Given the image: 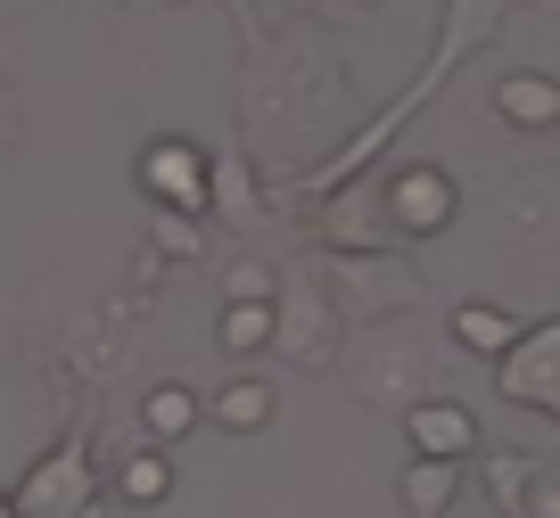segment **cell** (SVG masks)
I'll return each mask as SVG.
<instances>
[{
  "label": "cell",
  "instance_id": "1",
  "mask_svg": "<svg viewBox=\"0 0 560 518\" xmlns=\"http://www.w3.org/2000/svg\"><path fill=\"white\" fill-rule=\"evenodd\" d=\"M387 214H396L404 231H445L454 223V181H445L438 165H404L396 190H387Z\"/></svg>",
  "mask_w": 560,
  "mask_h": 518
},
{
  "label": "cell",
  "instance_id": "2",
  "mask_svg": "<svg viewBox=\"0 0 560 518\" xmlns=\"http://www.w3.org/2000/svg\"><path fill=\"white\" fill-rule=\"evenodd\" d=\"M404 436H412V452L420 461H470V445H478V428H470V412L462 403H412L404 412Z\"/></svg>",
  "mask_w": 560,
  "mask_h": 518
},
{
  "label": "cell",
  "instance_id": "3",
  "mask_svg": "<svg viewBox=\"0 0 560 518\" xmlns=\"http://www.w3.org/2000/svg\"><path fill=\"white\" fill-rule=\"evenodd\" d=\"M140 181H149L165 207H207V165H198L190 140H158V149L140 156Z\"/></svg>",
  "mask_w": 560,
  "mask_h": 518
},
{
  "label": "cell",
  "instance_id": "4",
  "mask_svg": "<svg viewBox=\"0 0 560 518\" xmlns=\"http://www.w3.org/2000/svg\"><path fill=\"white\" fill-rule=\"evenodd\" d=\"M494 107H503L511 123H560V83L552 74H503Z\"/></svg>",
  "mask_w": 560,
  "mask_h": 518
},
{
  "label": "cell",
  "instance_id": "5",
  "mask_svg": "<svg viewBox=\"0 0 560 518\" xmlns=\"http://www.w3.org/2000/svg\"><path fill=\"white\" fill-rule=\"evenodd\" d=\"M454 338H462V345H478V354H511L527 329L511 321L503 305H462V313H454Z\"/></svg>",
  "mask_w": 560,
  "mask_h": 518
},
{
  "label": "cell",
  "instance_id": "6",
  "mask_svg": "<svg viewBox=\"0 0 560 518\" xmlns=\"http://www.w3.org/2000/svg\"><path fill=\"white\" fill-rule=\"evenodd\" d=\"M214 420H223V428H264V420H272V387L264 379H231L223 396H214Z\"/></svg>",
  "mask_w": 560,
  "mask_h": 518
},
{
  "label": "cell",
  "instance_id": "7",
  "mask_svg": "<svg viewBox=\"0 0 560 518\" xmlns=\"http://www.w3.org/2000/svg\"><path fill=\"white\" fill-rule=\"evenodd\" d=\"M116 494H124V502H165V494H174V469H165V452H132V461L116 469Z\"/></svg>",
  "mask_w": 560,
  "mask_h": 518
},
{
  "label": "cell",
  "instance_id": "8",
  "mask_svg": "<svg viewBox=\"0 0 560 518\" xmlns=\"http://www.w3.org/2000/svg\"><path fill=\"white\" fill-rule=\"evenodd\" d=\"M223 345H231V354H256V345H272V305H264V296H240V305L223 313Z\"/></svg>",
  "mask_w": 560,
  "mask_h": 518
},
{
  "label": "cell",
  "instance_id": "9",
  "mask_svg": "<svg viewBox=\"0 0 560 518\" xmlns=\"http://www.w3.org/2000/svg\"><path fill=\"white\" fill-rule=\"evenodd\" d=\"M140 420H149V436H182V428H198V396L190 387H158L140 403Z\"/></svg>",
  "mask_w": 560,
  "mask_h": 518
},
{
  "label": "cell",
  "instance_id": "10",
  "mask_svg": "<svg viewBox=\"0 0 560 518\" xmlns=\"http://www.w3.org/2000/svg\"><path fill=\"white\" fill-rule=\"evenodd\" d=\"M454 478H462L454 461H420V469H412V510H420V518H438L445 494H454Z\"/></svg>",
  "mask_w": 560,
  "mask_h": 518
},
{
  "label": "cell",
  "instance_id": "11",
  "mask_svg": "<svg viewBox=\"0 0 560 518\" xmlns=\"http://www.w3.org/2000/svg\"><path fill=\"white\" fill-rule=\"evenodd\" d=\"M0 518H18V510H9V502H0Z\"/></svg>",
  "mask_w": 560,
  "mask_h": 518
}]
</instances>
